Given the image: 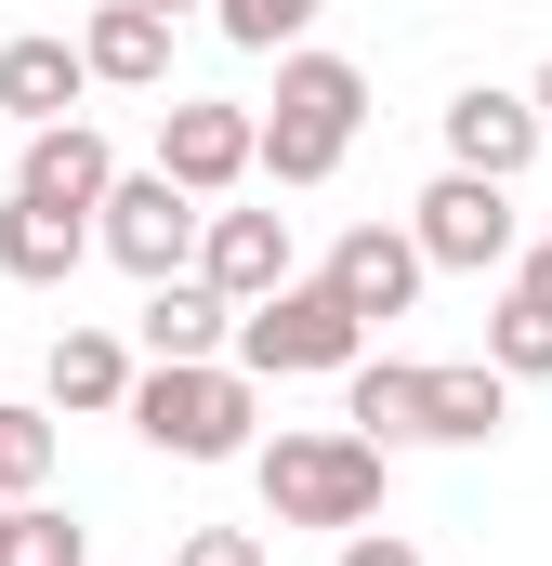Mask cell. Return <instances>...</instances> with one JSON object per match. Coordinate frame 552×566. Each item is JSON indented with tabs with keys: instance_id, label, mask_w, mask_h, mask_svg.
I'll return each instance as SVG.
<instances>
[{
	"instance_id": "cell-10",
	"label": "cell",
	"mask_w": 552,
	"mask_h": 566,
	"mask_svg": "<svg viewBox=\"0 0 552 566\" xmlns=\"http://www.w3.org/2000/svg\"><path fill=\"white\" fill-rule=\"evenodd\" d=\"M93 264V211H53V198H0V277H26V290H66Z\"/></svg>"
},
{
	"instance_id": "cell-9",
	"label": "cell",
	"mask_w": 552,
	"mask_h": 566,
	"mask_svg": "<svg viewBox=\"0 0 552 566\" xmlns=\"http://www.w3.org/2000/svg\"><path fill=\"white\" fill-rule=\"evenodd\" d=\"M184 277H211L224 303H264L289 277V211H198V264Z\"/></svg>"
},
{
	"instance_id": "cell-11",
	"label": "cell",
	"mask_w": 552,
	"mask_h": 566,
	"mask_svg": "<svg viewBox=\"0 0 552 566\" xmlns=\"http://www.w3.org/2000/svg\"><path fill=\"white\" fill-rule=\"evenodd\" d=\"M527 158H540V106H527V93H487V80H474V93L447 106V171H487V185H513Z\"/></svg>"
},
{
	"instance_id": "cell-2",
	"label": "cell",
	"mask_w": 552,
	"mask_h": 566,
	"mask_svg": "<svg viewBox=\"0 0 552 566\" xmlns=\"http://www.w3.org/2000/svg\"><path fill=\"white\" fill-rule=\"evenodd\" d=\"M369 119V80L342 66V53H276V106L251 119V171L276 185H329L342 171V145Z\"/></svg>"
},
{
	"instance_id": "cell-6",
	"label": "cell",
	"mask_w": 552,
	"mask_h": 566,
	"mask_svg": "<svg viewBox=\"0 0 552 566\" xmlns=\"http://www.w3.org/2000/svg\"><path fill=\"white\" fill-rule=\"evenodd\" d=\"M513 185H487V171H434L408 211V251L421 264H460V277H487V264H513Z\"/></svg>"
},
{
	"instance_id": "cell-1",
	"label": "cell",
	"mask_w": 552,
	"mask_h": 566,
	"mask_svg": "<svg viewBox=\"0 0 552 566\" xmlns=\"http://www.w3.org/2000/svg\"><path fill=\"white\" fill-rule=\"evenodd\" d=\"M119 409H132V434H145V448H171V461H237L251 422H264V396H251L237 356H145Z\"/></svg>"
},
{
	"instance_id": "cell-26",
	"label": "cell",
	"mask_w": 552,
	"mask_h": 566,
	"mask_svg": "<svg viewBox=\"0 0 552 566\" xmlns=\"http://www.w3.org/2000/svg\"><path fill=\"white\" fill-rule=\"evenodd\" d=\"M527 106H540V133H552V66H540V93H527Z\"/></svg>"
},
{
	"instance_id": "cell-19",
	"label": "cell",
	"mask_w": 552,
	"mask_h": 566,
	"mask_svg": "<svg viewBox=\"0 0 552 566\" xmlns=\"http://www.w3.org/2000/svg\"><path fill=\"white\" fill-rule=\"evenodd\" d=\"M487 369H500V382H552V316L540 303H513V290L487 303Z\"/></svg>"
},
{
	"instance_id": "cell-28",
	"label": "cell",
	"mask_w": 552,
	"mask_h": 566,
	"mask_svg": "<svg viewBox=\"0 0 552 566\" xmlns=\"http://www.w3.org/2000/svg\"><path fill=\"white\" fill-rule=\"evenodd\" d=\"M0 527H13V501H0Z\"/></svg>"
},
{
	"instance_id": "cell-5",
	"label": "cell",
	"mask_w": 552,
	"mask_h": 566,
	"mask_svg": "<svg viewBox=\"0 0 552 566\" xmlns=\"http://www.w3.org/2000/svg\"><path fill=\"white\" fill-rule=\"evenodd\" d=\"M198 211H211V198H184L171 171H106V198H93V251L132 264V277H184V264H198Z\"/></svg>"
},
{
	"instance_id": "cell-18",
	"label": "cell",
	"mask_w": 552,
	"mask_h": 566,
	"mask_svg": "<svg viewBox=\"0 0 552 566\" xmlns=\"http://www.w3.org/2000/svg\"><path fill=\"white\" fill-rule=\"evenodd\" d=\"M132 396V343L119 329H66L53 343V409H119Z\"/></svg>"
},
{
	"instance_id": "cell-24",
	"label": "cell",
	"mask_w": 552,
	"mask_h": 566,
	"mask_svg": "<svg viewBox=\"0 0 552 566\" xmlns=\"http://www.w3.org/2000/svg\"><path fill=\"white\" fill-rule=\"evenodd\" d=\"M329 566H421V541H395V527H342Z\"/></svg>"
},
{
	"instance_id": "cell-22",
	"label": "cell",
	"mask_w": 552,
	"mask_h": 566,
	"mask_svg": "<svg viewBox=\"0 0 552 566\" xmlns=\"http://www.w3.org/2000/svg\"><path fill=\"white\" fill-rule=\"evenodd\" d=\"M211 13H224V40H237V53H289L329 0H211Z\"/></svg>"
},
{
	"instance_id": "cell-15",
	"label": "cell",
	"mask_w": 552,
	"mask_h": 566,
	"mask_svg": "<svg viewBox=\"0 0 552 566\" xmlns=\"http://www.w3.org/2000/svg\"><path fill=\"white\" fill-rule=\"evenodd\" d=\"M513 422V382L474 356V369H421V448H487Z\"/></svg>"
},
{
	"instance_id": "cell-4",
	"label": "cell",
	"mask_w": 552,
	"mask_h": 566,
	"mask_svg": "<svg viewBox=\"0 0 552 566\" xmlns=\"http://www.w3.org/2000/svg\"><path fill=\"white\" fill-rule=\"evenodd\" d=\"M224 343H237V369H251V382H316V369H355V356H369V329H355L316 277H276L264 303H237V329H224Z\"/></svg>"
},
{
	"instance_id": "cell-13",
	"label": "cell",
	"mask_w": 552,
	"mask_h": 566,
	"mask_svg": "<svg viewBox=\"0 0 552 566\" xmlns=\"http://www.w3.org/2000/svg\"><path fill=\"white\" fill-rule=\"evenodd\" d=\"M79 93H93V66H79V40H0V119H79Z\"/></svg>"
},
{
	"instance_id": "cell-14",
	"label": "cell",
	"mask_w": 552,
	"mask_h": 566,
	"mask_svg": "<svg viewBox=\"0 0 552 566\" xmlns=\"http://www.w3.org/2000/svg\"><path fill=\"white\" fill-rule=\"evenodd\" d=\"M106 171H119V145L93 133V119H40L13 185H26V198H53V211H93V198H106Z\"/></svg>"
},
{
	"instance_id": "cell-29",
	"label": "cell",
	"mask_w": 552,
	"mask_h": 566,
	"mask_svg": "<svg viewBox=\"0 0 552 566\" xmlns=\"http://www.w3.org/2000/svg\"><path fill=\"white\" fill-rule=\"evenodd\" d=\"M0 133H13V119H0Z\"/></svg>"
},
{
	"instance_id": "cell-17",
	"label": "cell",
	"mask_w": 552,
	"mask_h": 566,
	"mask_svg": "<svg viewBox=\"0 0 552 566\" xmlns=\"http://www.w3.org/2000/svg\"><path fill=\"white\" fill-rule=\"evenodd\" d=\"M342 434L421 448V369H408V356H355V369H342Z\"/></svg>"
},
{
	"instance_id": "cell-16",
	"label": "cell",
	"mask_w": 552,
	"mask_h": 566,
	"mask_svg": "<svg viewBox=\"0 0 552 566\" xmlns=\"http://www.w3.org/2000/svg\"><path fill=\"white\" fill-rule=\"evenodd\" d=\"M145 356H224V329H237V303L211 277H145Z\"/></svg>"
},
{
	"instance_id": "cell-8",
	"label": "cell",
	"mask_w": 552,
	"mask_h": 566,
	"mask_svg": "<svg viewBox=\"0 0 552 566\" xmlns=\"http://www.w3.org/2000/svg\"><path fill=\"white\" fill-rule=\"evenodd\" d=\"M158 171H171L184 198H224V185L251 171V106H211V93H171V106H158Z\"/></svg>"
},
{
	"instance_id": "cell-20",
	"label": "cell",
	"mask_w": 552,
	"mask_h": 566,
	"mask_svg": "<svg viewBox=\"0 0 552 566\" xmlns=\"http://www.w3.org/2000/svg\"><path fill=\"white\" fill-rule=\"evenodd\" d=\"M0 566H93V527H66V514L13 501V527H0Z\"/></svg>"
},
{
	"instance_id": "cell-12",
	"label": "cell",
	"mask_w": 552,
	"mask_h": 566,
	"mask_svg": "<svg viewBox=\"0 0 552 566\" xmlns=\"http://www.w3.org/2000/svg\"><path fill=\"white\" fill-rule=\"evenodd\" d=\"M79 66H93L106 93H158V80H171V13H145V0H93Z\"/></svg>"
},
{
	"instance_id": "cell-27",
	"label": "cell",
	"mask_w": 552,
	"mask_h": 566,
	"mask_svg": "<svg viewBox=\"0 0 552 566\" xmlns=\"http://www.w3.org/2000/svg\"><path fill=\"white\" fill-rule=\"evenodd\" d=\"M145 13H184V0H145Z\"/></svg>"
},
{
	"instance_id": "cell-21",
	"label": "cell",
	"mask_w": 552,
	"mask_h": 566,
	"mask_svg": "<svg viewBox=\"0 0 552 566\" xmlns=\"http://www.w3.org/2000/svg\"><path fill=\"white\" fill-rule=\"evenodd\" d=\"M53 474V409H0V501H40Z\"/></svg>"
},
{
	"instance_id": "cell-23",
	"label": "cell",
	"mask_w": 552,
	"mask_h": 566,
	"mask_svg": "<svg viewBox=\"0 0 552 566\" xmlns=\"http://www.w3.org/2000/svg\"><path fill=\"white\" fill-rule=\"evenodd\" d=\"M171 566H276V554H264V527H184Z\"/></svg>"
},
{
	"instance_id": "cell-25",
	"label": "cell",
	"mask_w": 552,
	"mask_h": 566,
	"mask_svg": "<svg viewBox=\"0 0 552 566\" xmlns=\"http://www.w3.org/2000/svg\"><path fill=\"white\" fill-rule=\"evenodd\" d=\"M513 303H540V316H552V238H513Z\"/></svg>"
},
{
	"instance_id": "cell-3",
	"label": "cell",
	"mask_w": 552,
	"mask_h": 566,
	"mask_svg": "<svg viewBox=\"0 0 552 566\" xmlns=\"http://www.w3.org/2000/svg\"><path fill=\"white\" fill-rule=\"evenodd\" d=\"M251 474H264V514H276V527H369V514H382V448L342 434V422L276 434Z\"/></svg>"
},
{
	"instance_id": "cell-7",
	"label": "cell",
	"mask_w": 552,
	"mask_h": 566,
	"mask_svg": "<svg viewBox=\"0 0 552 566\" xmlns=\"http://www.w3.org/2000/svg\"><path fill=\"white\" fill-rule=\"evenodd\" d=\"M421 277H434V264L408 251V224H355V238H342V251L316 264V290H329V303H342L355 329H382V316H408V303H421Z\"/></svg>"
}]
</instances>
